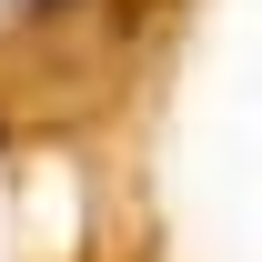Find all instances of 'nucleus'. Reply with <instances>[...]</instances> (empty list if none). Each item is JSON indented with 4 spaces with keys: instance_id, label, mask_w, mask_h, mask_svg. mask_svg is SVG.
Wrapping results in <instances>:
<instances>
[{
    "instance_id": "nucleus-1",
    "label": "nucleus",
    "mask_w": 262,
    "mask_h": 262,
    "mask_svg": "<svg viewBox=\"0 0 262 262\" xmlns=\"http://www.w3.org/2000/svg\"><path fill=\"white\" fill-rule=\"evenodd\" d=\"M31 10H61V0H31Z\"/></svg>"
}]
</instances>
